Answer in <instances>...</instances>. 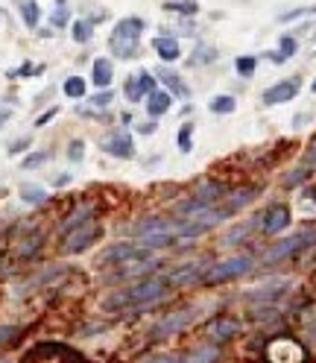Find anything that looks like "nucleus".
<instances>
[{
	"mask_svg": "<svg viewBox=\"0 0 316 363\" xmlns=\"http://www.w3.org/2000/svg\"><path fill=\"white\" fill-rule=\"evenodd\" d=\"M111 77H115V65H111V59H94V67H91V82L103 91L111 85Z\"/></svg>",
	"mask_w": 316,
	"mask_h": 363,
	"instance_id": "13",
	"label": "nucleus"
},
{
	"mask_svg": "<svg viewBox=\"0 0 316 363\" xmlns=\"http://www.w3.org/2000/svg\"><path fill=\"white\" fill-rule=\"evenodd\" d=\"M56 111H59V108H50V111H47V115H41V118L35 121V126H44V123H47L50 118H56Z\"/></svg>",
	"mask_w": 316,
	"mask_h": 363,
	"instance_id": "33",
	"label": "nucleus"
},
{
	"mask_svg": "<svg viewBox=\"0 0 316 363\" xmlns=\"http://www.w3.org/2000/svg\"><path fill=\"white\" fill-rule=\"evenodd\" d=\"M18 334H21L18 325H0V346H4V343H12Z\"/></svg>",
	"mask_w": 316,
	"mask_h": 363,
	"instance_id": "27",
	"label": "nucleus"
},
{
	"mask_svg": "<svg viewBox=\"0 0 316 363\" xmlns=\"http://www.w3.org/2000/svg\"><path fill=\"white\" fill-rule=\"evenodd\" d=\"M176 144H179V150H182V152H191L193 150V126L191 123H185L182 129H179Z\"/></svg>",
	"mask_w": 316,
	"mask_h": 363,
	"instance_id": "21",
	"label": "nucleus"
},
{
	"mask_svg": "<svg viewBox=\"0 0 316 363\" xmlns=\"http://www.w3.org/2000/svg\"><path fill=\"white\" fill-rule=\"evenodd\" d=\"M152 48H155V53L162 56L164 62H176L179 56H182V48H179V41L173 35H155L152 38Z\"/></svg>",
	"mask_w": 316,
	"mask_h": 363,
	"instance_id": "12",
	"label": "nucleus"
},
{
	"mask_svg": "<svg viewBox=\"0 0 316 363\" xmlns=\"http://www.w3.org/2000/svg\"><path fill=\"white\" fill-rule=\"evenodd\" d=\"M62 91H64V97L79 100V97H85V94H88V82H85L82 77H67V79H64V85H62Z\"/></svg>",
	"mask_w": 316,
	"mask_h": 363,
	"instance_id": "17",
	"label": "nucleus"
},
{
	"mask_svg": "<svg viewBox=\"0 0 316 363\" xmlns=\"http://www.w3.org/2000/svg\"><path fill=\"white\" fill-rule=\"evenodd\" d=\"M9 118H12V111H9V108H0V126H4Z\"/></svg>",
	"mask_w": 316,
	"mask_h": 363,
	"instance_id": "34",
	"label": "nucleus"
},
{
	"mask_svg": "<svg viewBox=\"0 0 316 363\" xmlns=\"http://www.w3.org/2000/svg\"><path fill=\"white\" fill-rule=\"evenodd\" d=\"M310 91H316V79H313V85H310Z\"/></svg>",
	"mask_w": 316,
	"mask_h": 363,
	"instance_id": "37",
	"label": "nucleus"
},
{
	"mask_svg": "<svg viewBox=\"0 0 316 363\" xmlns=\"http://www.w3.org/2000/svg\"><path fill=\"white\" fill-rule=\"evenodd\" d=\"M290 223H293L290 208L284 206V202H278V206H269L266 208V214L261 220V229H264V235H281Z\"/></svg>",
	"mask_w": 316,
	"mask_h": 363,
	"instance_id": "8",
	"label": "nucleus"
},
{
	"mask_svg": "<svg viewBox=\"0 0 316 363\" xmlns=\"http://www.w3.org/2000/svg\"><path fill=\"white\" fill-rule=\"evenodd\" d=\"M82 150H85L82 141H71V147H67V158H71V162H82Z\"/></svg>",
	"mask_w": 316,
	"mask_h": 363,
	"instance_id": "29",
	"label": "nucleus"
},
{
	"mask_svg": "<svg viewBox=\"0 0 316 363\" xmlns=\"http://www.w3.org/2000/svg\"><path fill=\"white\" fill-rule=\"evenodd\" d=\"M252 264H255L252 255H232V258L214 264L202 279H205V284H222V281H232L237 276H246V272L252 269Z\"/></svg>",
	"mask_w": 316,
	"mask_h": 363,
	"instance_id": "3",
	"label": "nucleus"
},
{
	"mask_svg": "<svg viewBox=\"0 0 316 363\" xmlns=\"http://www.w3.org/2000/svg\"><path fill=\"white\" fill-rule=\"evenodd\" d=\"M100 147H103V152L115 155V158H132L135 155V141H132V135L123 132V129L108 132L106 138L100 141Z\"/></svg>",
	"mask_w": 316,
	"mask_h": 363,
	"instance_id": "6",
	"label": "nucleus"
},
{
	"mask_svg": "<svg viewBox=\"0 0 316 363\" xmlns=\"http://www.w3.org/2000/svg\"><path fill=\"white\" fill-rule=\"evenodd\" d=\"M67 182H71V176H67V173H62V176H56V188H62V185H67Z\"/></svg>",
	"mask_w": 316,
	"mask_h": 363,
	"instance_id": "35",
	"label": "nucleus"
},
{
	"mask_svg": "<svg viewBox=\"0 0 316 363\" xmlns=\"http://www.w3.org/2000/svg\"><path fill=\"white\" fill-rule=\"evenodd\" d=\"M255 67H258V59H255V56H237V59H235V71H237L240 77H252Z\"/></svg>",
	"mask_w": 316,
	"mask_h": 363,
	"instance_id": "20",
	"label": "nucleus"
},
{
	"mask_svg": "<svg viewBox=\"0 0 316 363\" xmlns=\"http://www.w3.org/2000/svg\"><path fill=\"white\" fill-rule=\"evenodd\" d=\"M111 100H115V94H111V91H106V88H103L97 97H91V106H108Z\"/></svg>",
	"mask_w": 316,
	"mask_h": 363,
	"instance_id": "30",
	"label": "nucleus"
},
{
	"mask_svg": "<svg viewBox=\"0 0 316 363\" xmlns=\"http://www.w3.org/2000/svg\"><path fill=\"white\" fill-rule=\"evenodd\" d=\"M91 35H94V27L88 24V21H77V24H74V41L85 44V41H91Z\"/></svg>",
	"mask_w": 316,
	"mask_h": 363,
	"instance_id": "23",
	"label": "nucleus"
},
{
	"mask_svg": "<svg viewBox=\"0 0 316 363\" xmlns=\"http://www.w3.org/2000/svg\"><path fill=\"white\" fill-rule=\"evenodd\" d=\"M47 152H30L27 158H24V162H21V167H24V170H35V167H41V164H47Z\"/></svg>",
	"mask_w": 316,
	"mask_h": 363,
	"instance_id": "25",
	"label": "nucleus"
},
{
	"mask_svg": "<svg viewBox=\"0 0 316 363\" xmlns=\"http://www.w3.org/2000/svg\"><path fill=\"white\" fill-rule=\"evenodd\" d=\"M155 91V77L152 74H147V71H141L138 77H129L126 79V88H123V94H126V100L129 103H141L144 97H149Z\"/></svg>",
	"mask_w": 316,
	"mask_h": 363,
	"instance_id": "9",
	"label": "nucleus"
},
{
	"mask_svg": "<svg viewBox=\"0 0 316 363\" xmlns=\"http://www.w3.org/2000/svg\"><path fill=\"white\" fill-rule=\"evenodd\" d=\"M296 50H299L296 35H281V41H278V53H281L284 59H293V56H296Z\"/></svg>",
	"mask_w": 316,
	"mask_h": 363,
	"instance_id": "22",
	"label": "nucleus"
},
{
	"mask_svg": "<svg viewBox=\"0 0 316 363\" xmlns=\"http://www.w3.org/2000/svg\"><path fill=\"white\" fill-rule=\"evenodd\" d=\"M299 88H302V79H299V77H290V79H281V82H276V85H269L264 94H261V100H264V106L290 103L293 97L299 94Z\"/></svg>",
	"mask_w": 316,
	"mask_h": 363,
	"instance_id": "5",
	"label": "nucleus"
},
{
	"mask_svg": "<svg viewBox=\"0 0 316 363\" xmlns=\"http://www.w3.org/2000/svg\"><path fill=\"white\" fill-rule=\"evenodd\" d=\"M164 9H170V12H179V15H196L199 12V4H193V0H182V4H164Z\"/></svg>",
	"mask_w": 316,
	"mask_h": 363,
	"instance_id": "24",
	"label": "nucleus"
},
{
	"mask_svg": "<svg viewBox=\"0 0 316 363\" xmlns=\"http://www.w3.org/2000/svg\"><path fill=\"white\" fill-rule=\"evenodd\" d=\"M144 135H152V129H155V123H144V126H138Z\"/></svg>",
	"mask_w": 316,
	"mask_h": 363,
	"instance_id": "36",
	"label": "nucleus"
},
{
	"mask_svg": "<svg viewBox=\"0 0 316 363\" xmlns=\"http://www.w3.org/2000/svg\"><path fill=\"white\" fill-rule=\"evenodd\" d=\"M313 240H316V235H313V232L293 235V238H287V240H281V243H276L273 249H269V252H266V261H281V258L293 255L296 249H302V246H307V243H313Z\"/></svg>",
	"mask_w": 316,
	"mask_h": 363,
	"instance_id": "10",
	"label": "nucleus"
},
{
	"mask_svg": "<svg viewBox=\"0 0 316 363\" xmlns=\"http://www.w3.org/2000/svg\"><path fill=\"white\" fill-rule=\"evenodd\" d=\"M100 232H103V229H100L94 220H82L79 225H74L71 232H64V252H71V255L85 252V249L100 238Z\"/></svg>",
	"mask_w": 316,
	"mask_h": 363,
	"instance_id": "4",
	"label": "nucleus"
},
{
	"mask_svg": "<svg viewBox=\"0 0 316 363\" xmlns=\"http://www.w3.org/2000/svg\"><path fill=\"white\" fill-rule=\"evenodd\" d=\"M0 363H9V360H0Z\"/></svg>",
	"mask_w": 316,
	"mask_h": 363,
	"instance_id": "38",
	"label": "nucleus"
},
{
	"mask_svg": "<svg viewBox=\"0 0 316 363\" xmlns=\"http://www.w3.org/2000/svg\"><path fill=\"white\" fill-rule=\"evenodd\" d=\"M147 363H185V357H155V360H147Z\"/></svg>",
	"mask_w": 316,
	"mask_h": 363,
	"instance_id": "32",
	"label": "nucleus"
},
{
	"mask_svg": "<svg viewBox=\"0 0 316 363\" xmlns=\"http://www.w3.org/2000/svg\"><path fill=\"white\" fill-rule=\"evenodd\" d=\"M158 82H164V85L170 88V94H176V97H188V85L182 82V77L173 74V71H167V67H162V71H158Z\"/></svg>",
	"mask_w": 316,
	"mask_h": 363,
	"instance_id": "15",
	"label": "nucleus"
},
{
	"mask_svg": "<svg viewBox=\"0 0 316 363\" xmlns=\"http://www.w3.org/2000/svg\"><path fill=\"white\" fill-rule=\"evenodd\" d=\"M15 4H18L21 18H24V24H27L30 30H35L38 21H41V6L35 4V0H15Z\"/></svg>",
	"mask_w": 316,
	"mask_h": 363,
	"instance_id": "14",
	"label": "nucleus"
},
{
	"mask_svg": "<svg viewBox=\"0 0 316 363\" xmlns=\"http://www.w3.org/2000/svg\"><path fill=\"white\" fill-rule=\"evenodd\" d=\"M18 194H21V202H27V206H41V202H47V191L41 185H30V182H24V185L18 188Z\"/></svg>",
	"mask_w": 316,
	"mask_h": 363,
	"instance_id": "16",
	"label": "nucleus"
},
{
	"mask_svg": "<svg viewBox=\"0 0 316 363\" xmlns=\"http://www.w3.org/2000/svg\"><path fill=\"white\" fill-rule=\"evenodd\" d=\"M141 33H144V18H138V15L120 18L118 24H115V30H111V35H108V50H111V56L132 59L135 53H138Z\"/></svg>",
	"mask_w": 316,
	"mask_h": 363,
	"instance_id": "2",
	"label": "nucleus"
},
{
	"mask_svg": "<svg viewBox=\"0 0 316 363\" xmlns=\"http://www.w3.org/2000/svg\"><path fill=\"white\" fill-rule=\"evenodd\" d=\"M170 106H173V94H170V91L155 88L152 94L147 97V115H149L152 121H158L162 115H167V111H170Z\"/></svg>",
	"mask_w": 316,
	"mask_h": 363,
	"instance_id": "11",
	"label": "nucleus"
},
{
	"mask_svg": "<svg viewBox=\"0 0 316 363\" xmlns=\"http://www.w3.org/2000/svg\"><path fill=\"white\" fill-rule=\"evenodd\" d=\"M167 287H170V279L167 276H149V279H141L138 284H129L123 290L108 293V299H103V308L106 311L144 308V305H152L158 299H164L167 296Z\"/></svg>",
	"mask_w": 316,
	"mask_h": 363,
	"instance_id": "1",
	"label": "nucleus"
},
{
	"mask_svg": "<svg viewBox=\"0 0 316 363\" xmlns=\"http://www.w3.org/2000/svg\"><path fill=\"white\" fill-rule=\"evenodd\" d=\"M30 147V138H21V141H15V144H9V155H18L21 150H27Z\"/></svg>",
	"mask_w": 316,
	"mask_h": 363,
	"instance_id": "31",
	"label": "nucleus"
},
{
	"mask_svg": "<svg viewBox=\"0 0 316 363\" xmlns=\"http://www.w3.org/2000/svg\"><path fill=\"white\" fill-rule=\"evenodd\" d=\"M232 334H237V323H232V320H220V323L211 325V337L214 340H229Z\"/></svg>",
	"mask_w": 316,
	"mask_h": 363,
	"instance_id": "19",
	"label": "nucleus"
},
{
	"mask_svg": "<svg viewBox=\"0 0 316 363\" xmlns=\"http://www.w3.org/2000/svg\"><path fill=\"white\" fill-rule=\"evenodd\" d=\"M67 18H71V12H67V6H56V12H53V27H64L67 24Z\"/></svg>",
	"mask_w": 316,
	"mask_h": 363,
	"instance_id": "28",
	"label": "nucleus"
},
{
	"mask_svg": "<svg viewBox=\"0 0 316 363\" xmlns=\"http://www.w3.org/2000/svg\"><path fill=\"white\" fill-rule=\"evenodd\" d=\"M141 258H149V249L144 246H135V243H118V246H111L108 252H103V264H115V267H120V264H126V261H141Z\"/></svg>",
	"mask_w": 316,
	"mask_h": 363,
	"instance_id": "7",
	"label": "nucleus"
},
{
	"mask_svg": "<svg viewBox=\"0 0 316 363\" xmlns=\"http://www.w3.org/2000/svg\"><path fill=\"white\" fill-rule=\"evenodd\" d=\"M235 97L232 94H220V97H214L211 103H208V108L214 111V115H232V111H235Z\"/></svg>",
	"mask_w": 316,
	"mask_h": 363,
	"instance_id": "18",
	"label": "nucleus"
},
{
	"mask_svg": "<svg viewBox=\"0 0 316 363\" xmlns=\"http://www.w3.org/2000/svg\"><path fill=\"white\" fill-rule=\"evenodd\" d=\"M316 12V6H305V9H293V12H284V15H278V21L281 24H287V21H296V18H302V15H313Z\"/></svg>",
	"mask_w": 316,
	"mask_h": 363,
	"instance_id": "26",
	"label": "nucleus"
}]
</instances>
